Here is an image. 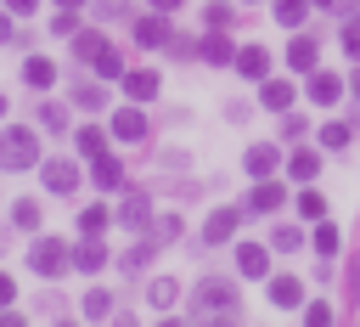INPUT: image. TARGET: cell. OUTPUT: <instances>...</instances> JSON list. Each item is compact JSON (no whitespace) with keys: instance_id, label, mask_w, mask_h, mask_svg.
<instances>
[{"instance_id":"6da1fadb","label":"cell","mask_w":360,"mask_h":327,"mask_svg":"<svg viewBox=\"0 0 360 327\" xmlns=\"http://www.w3.org/2000/svg\"><path fill=\"white\" fill-rule=\"evenodd\" d=\"M28 164H39V141H34V130L11 124L0 135V169H28Z\"/></svg>"},{"instance_id":"7a4b0ae2","label":"cell","mask_w":360,"mask_h":327,"mask_svg":"<svg viewBox=\"0 0 360 327\" xmlns=\"http://www.w3.org/2000/svg\"><path fill=\"white\" fill-rule=\"evenodd\" d=\"M191 310H197V316H214V310L236 316V288H231V282H202L197 299H191Z\"/></svg>"},{"instance_id":"3957f363","label":"cell","mask_w":360,"mask_h":327,"mask_svg":"<svg viewBox=\"0 0 360 327\" xmlns=\"http://www.w3.org/2000/svg\"><path fill=\"white\" fill-rule=\"evenodd\" d=\"M68 259H73V254H68L56 237H39V242H34V254H28V265H34L39 276H62V271H68Z\"/></svg>"},{"instance_id":"277c9868","label":"cell","mask_w":360,"mask_h":327,"mask_svg":"<svg viewBox=\"0 0 360 327\" xmlns=\"http://www.w3.org/2000/svg\"><path fill=\"white\" fill-rule=\"evenodd\" d=\"M39 180H45V186H51L56 197H68V192L79 186V169H73L68 158H51V164H39Z\"/></svg>"},{"instance_id":"5b68a950","label":"cell","mask_w":360,"mask_h":327,"mask_svg":"<svg viewBox=\"0 0 360 327\" xmlns=\"http://www.w3.org/2000/svg\"><path fill=\"white\" fill-rule=\"evenodd\" d=\"M112 135L118 141H146V118L135 107H124V113H112Z\"/></svg>"},{"instance_id":"8992f818","label":"cell","mask_w":360,"mask_h":327,"mask_svg":"<svg viewBox=\"0 0 360 327\" xmlns=\"http://www.w3.org/2000/svg\"><path fill=\"white\" fill-rule=\"evenodd\" d=\"M22 79H28L34 90H45V85H56V62H51V56H28V62H22Z\"/></svg>"},{"instance_id":"52a82bcc","label":"cell","mask_w":360,"mask_h":327,"mask_svg":"<svg viewBox=\"0 0 360 327\" xmlns=\"http://www.w3.org/2000/svg\"><path fill=\"white\" fill-rule=\"evenodd\" d=\"M124 90H129L135 101H146V96H158V73H152V68H135V73L124 68Z\"/></svg>"},{"instance_id":"ba28073f","label":"cell","mask_w":360,"mask_h":327,"mask_svg":"<svg viewBox=\"0 0 360 327\" xmlns=\"http://www.w3.org/2000/svg\"><path fill=\"white\" fill-rule=\"evenodd\" d=\"M236 220H242L236 209H214V214H208V226H202V237H208V242H225V237L236 231Z\"/></svg>"},{"instance_id":"9c48e42d","label":"cell","mask_w":360,"mask_h":327,"mask_svg":"<svg viewBox=\"0 0 360 327\" xmlns=\"http://www.w3.org/2000/svg\"><path fill=\"white\" fill-rule=\"evenodd\" d=\"M73 265H79V271H101V265H107V248H101V237H84V242L73 248Z\"/></svg>"},{"instance_id":"30bf717a","label":"cell","mask_w":360,"mask_h":327,"mask_svg":"<svg viewBox=\"0 0 360 327\" xmlns=\"http://www.w3.org/2000/svg\"><path fill=\"white\" fill-rule=\"evenodd\" d=\"M135 39H141V45H169L174 34H169L163 17H141V23H135Z\"/></svg>"},{"instance_id":"8fae6325","label":"cell","mask_w":360,"mask_h":327,"mask_svg":"<svg viewBox=\"0 0 360 327\" xmlns=\"http://www.w3.org/2000/svg\"><path fill=\"white\" fill-rule=\"evenodd\" d=\"M259 101H264L270 113H281V107H292V85H287V79H264V90H259Z\"/></svg>"},{"instance_id":"7c38bea8","label":"cell","mask_w":360,"mask_h":327,"mask_svg":"<svg viewBox=\"0 0 360 327\" xmlns=\"http://www.w3.org/2000/svg\"><path fill=\"white\" fill-rule=\"evenodd\" d=\"M236 68H242L248 79H264V73H270V56H264L259 45H242V56H236Z\"/></svg>"},{"instance_id":"4fadbf2b","label":"cell","mask_w":360,"mask_h":327,"mask_svg":"<svg viewBox=\"0 0 360 327\" xmlns=\"http://www.w3.org/2000/svg\"><path fill=\"white\" fill-rule=\"evenodd\" d=\"M309 101H315V107H332V101H338V73H315V79H309Z\"/></svg>"},{"instance_id":"5bb4252c","label":"cell","mask_w":360,"mask_h":327,"mask_svg":"<svg viewBox=\"0 0 360 327\" xmlns=\"http://www.w3.org/2000/svg\"><path fill=\"white\" fill-rule=\"evenodd\" d=\"M118 220H124V226H135V231H141V226H146V220H152V203H146V197H141V192H135V197H124V209H118Z\"/></svg>"},{"instance_id":"9a60e30c","label":"cell","mask_w":360,"mask_h":327,"mask_svg":"<svg viewBox=\"0 0 360 327\" xmlns=\"http://www.w3.org/2000/svg\"><path fill=\"white\" fill-rule=\"evenodd\" d=\"M287 62H292V68H315V39H309V34H298V39L287 45Z\"/></svg>"},{"instance_id":"2e32d148","label":"cell","mask_w":360,"mask_h":327,"mask_svg":"<svg viewBox=\"0 0 360 327\" xmlns=\"http://www.w3.org/2000/svg\"><path fill=\"white\" fill-rule=\"evenodd\" d=\"M90 164H96V186H118V180H124V164H118V158L101 152V158H90Z\"/></svg>"},{"instance_id":"e0dca14e","label":"cell","mask_w":360,"mask_h":327,"mask_svg":"<svg viewBox=\"0 0 360 327\" xmlns=\"http://www.w3.org/2000/svg\"><path fill=\"white\" fill-rule=\"evenodd\" d=\"M236 265H242V276H264V248L242 242V248H236Z\"/></svg>"},{"instance_id":"ac0fdd59","label":"cell","mask_w":360,"mask_h":327,"mask_svg":"<svg viewBox=\"0 0 360 327\" xmlns=\"http://www.w3.org/2000/svg\"><path fill=\"white\" fill-rule=\"evenodd\" d=\"M79 231H84V237H101V231H107V209H101V203H90V209L79 214Z\"/></svg>"},{"instance_id":"d6986e66","label":"cell","mask_w":360,"mask_h":327,"mask_svg":"<svg viewBox=\"0 0 360 327\" xmlns=\"http://www.w3.org/2000/svg\"><path fill=\"white\" fill-rule=\"evenodd\" d=\"M304 299V288L292 282V276H281V282H270V304H298Z\"/></svg>"},{"instance_id":"ffe728a7","label":"cell","mask_w":360,"mask_h":327,"mask_svg":"<svg viewBox=\"0 0 360 327\" xmlns=\"http://www.w3.org/2000/svg\"><path fill=\"white\" fill-rule=\"evenodd\" d=\"M281 197H287V192H281L276 180H264V186L253 192V209H264V214H270V209H281Z\"/></svg>"},{"instance_id":"44dd1931","label":"cell","mask_w":360,"mask_h":327,"mask_svg":"<svg viewBox=\"0 0 360 327\" xmlns=\"http://www.w3.org/2000/svg\"><path fill=\"white\" fill-rule=\"evenodd\" d=\"M304 11H309V0H276V17H281L287 28H298V23H304Z\"/></svg>"},{"instance_id":"7402d4cb","label":"cell","mask_w":360,"mask_h":327,"mask_svg":"<svg viewBox=\"0 0 360 327\" xmlns=\"http://www.w3.org/2000/svg\"><path fill=\"white\" fill-rule=\"evenodd\" d=\"M73 101H79V107H107V90H101V85H84V79H79Z\"/></svg>"},{"instance_id":"603a6c76","label":"cell","mask_w":360,"mask_h":327,"mask_svg":"<svg viewBox=\"0 0 360 327\" xmlns=\"http://www.w3.org/2000/svg\"><path fill=\"white\" fill-rule=\"evenodd\" d=\"M79 152H84V158H101V152H107V135H101V130H79Z\"/></svg>"},{"instance_id":"cb8c5ba5","label":"cell","mask_w":360,"mask_h":327,"mask_svg":"<svg viewBox=\"0 0 360 327\" xmlns=\"http://www.w3.org/2000/svg\"><path fill=\"white\" fill-rule=\"evenodd\" d=\"M248 169H253V175H270V169H276V147H253V152H248Z\"/></svg>"},{"instance_id":"d4e9b609","label":"cell","mask_w":360,"mask_h":327,"mask_svg":"<svg viewBox=\"0 0 360 327\" xmlns=\"http://www.w3.org/2000/svg\"><path fill=\"white\" fill-rule=\"evenodd\" d=\"M11 220H17L22 231H34V226H39V203H34V197H22V203L11 209Z\"/></svg>"},{"instance_id":"484cf974","label":"cell","mask_w":360,"mask_h":327,"mask_svg":"<svg viewBox=\"0 0 360 327\" xmlns=\"http://www.w3.org/2000/svg\"><path fill=\"white\" fill-rule=\"evenodd\" d=\"M174 299H180V282H169V276H158V282H152V304L163 310V304H174Z\"/></svg>"},{"instance_id":"4316f807","label":"cell","mask_w":360,"mask_h":327,"mask_svg":"<svg viewBox=\"0 0 360 327\" xmlns=\"http://www.w3.org/2000/svg\"><path fill=\"white\" fill-rule=\"evenodd\" d=\"M202 56H208V62H231V39H225V34L202 39Z\"/></svg>"},{"instance_id":"83f0119b","label":"cell","mask_w":360,"mask_h":327,"mask_svg":"<svg viewBox=\"0 0 360 327\" xmlns=\"http://www.w3.org/2000/svg\"><path fill=\"white\" fill-rule=\"evenodd\" d=\"M315 254H321V259H332V254H338V231H332L326 220H321V231H315Z\"/></svg>"},{"instance_id":"f1b7e54d","label":"cell","mask_w":360,"mask_h":327,"mask_svg":"<svg viewBox=\"0 0 360 327\" xmlns=\"http://www.w3.org/2000/svg\"><path fill=\"white\" fill-rule=\"evenodd\" d=\"M39 124H45V130H68V113H62L56 101H45V107H39Z\"/></svg>"},{"instance_id":"f546056e","label":"cell","mask_w":360,"mask_h":327,"mask_svg":"<svg viewBox=\"0 0 360 327\" xmlns=\"http://www.w3.org/2000/svg\"><path fill=\"white\" fill-rule=\"evenodd\" d=\"M107 310H112V293H101V288L84 293V316H107Z\"/></svg>"},{"instance_id":"4dcf8cb0","label":"cell","mask_w":360,"mask_h":327,"mask_svg":"<svg viewBox=\"0 0 360 327\" xmlns=\"http://www.w3.org/2000/svg\"><path fill=\"white\" fill-rule=\"evenodd\" d=\"M321 141H326L332 152H343V147H349V130H343V124H326V130H321Z\"/></svg>"},{"instance_id":"1f68e13d","label":"cell","mask_w":360,"mask_h":327,"mask_svg":"<svg viewBox=\"0 0 360 327\" xmlns=\"http://www.w3.org/2000/svg\"><path fill=\"white\" fill-rule=\"evenodd\" d=\"M343 51H349V56H360V17H349V23H343Z\"/></svg>"},{"instance_id":"d6a6232c","label":"cell","mask_w":360,"mask_h":327,"mask_svg":"<svg viewBox=\"0 0 360 327\" xmlns=\"http://www.w3.org/2000/svg\"><path fill=\"white\" fill-rule=\"evenodd\" d=\"M270 242L287 254V248H298V231H292V226H276V231H270Z\"/></svg>"},{"instance_id":"836d02e7","label":"cell","mask_w":360,"mask_h":327,"mask_svg":"<svg viewBox=\"0 0 360 327\" xmlns=\"http://www.w3.org/2000/svg\"><path fill=\"white\" fill-rule=\"evenodd\" d=\"M225 23H231V6L214 0V6H208V28H225Z\"/></svg>"},{"instance_id":"e575fe53","label":"cell","mask_w":360,"mask_h":327,"mask_svg":"<svg viewBox=\"0 0 360 327\" xmlns=\"http://www.w3.org/2000/svg\"><path fill=\"white\" fill-rule=\"evenodd\" d=\"M292 175L309 180V175H315V152H298V158H292Z\"/></svg>"},{"instance_id":"d590c367","label":"cell","mask_w":360,"mask_h":327,"mask_svg":"<svg viewBox=\"0 0 360 327\" xmlns=\"http://www.w3.org/2000/svg\"><path fill=\"white\" fill-rule=\"evenodd\" d=\"M298 209H304L309 220H315V214H326V203H321V192H304V197H298Z\"/></svg>"},{"instance_id":"8d00e7d4","label":"cell","mask_w":360,"mask_h":327,"mask_svg":"<svg viewBox=\"0 0 360 327\" xmlns=\"http://www.w3.org/2000/svg\"><path fill=\"white\" fill-rule=\"evenodd\" d=\"M146 259H152V248H129V254H124V259H118V265H124V271H141V265H146Z\"/></svg>"},{"instance_id":"74e56055","label":"cell","mask_w":360,"mask_h":327,"mask_svg":"<svg viewBox=\"0 0 360 327\" xmlns=\"http://www.w3.org/2000/svg\"><path fill=\"white\" fill-rule=\"evenodd\" d=\"M304 316H309V321H315V327H326V321H332V310H326V304H321V299H315V304H309V310H304Z\"/></svg>"},{"instance_id":"f35d334b","label":"cell","mask_w":360,"mask_h":327,"mask_svg":"<svg viewBox=\"0 0 360 327\" xmlns=\"http://www.w3.org/2000/svg\"><path fill=\"white\" fill-rule=\"evenodd\" d=\"M11 299H17V288H11V276H0V310H6Z\"/></svg>"},{"instance_id":"ab89813d","label":"cell","mask_w":360,"mask_h":327,"mask_svg":"<svg viewBox=\"0 0 360 327\" xmlns=\"http://www.w3.org/2000/svg\"><path fill=\"white\" fill-rule=\"evenodd\" d=\"M6 6H11V11H17V17H28V11H34V6H39V0H6Z\"/></svg>"},{"instance_id":"60d3db41","label":"cell","mask_w":360,"mask_h":327,"mask_svg":"<svg viewBox=\"0 0 360 327\" xmlns=\"http://www.w3.org/2000/svg\"><path fill=\"white\" fill-rule=\"evenodd\" d=\"M152 6H158V11H174V6H180V0H152Z\"/></svg>"},{"instance_id":"b9f144b4","label":"cell","mask_w":360,"mask_h":327,"mask_svg":"<svg viewBox=\"0 0 360 327\" xmlns=\"http://www.w3.org/2000/svg\"><path fill=\"white\" fill-rule=\"evenodd\" d=\"M6 34H11V23H6V17H0V39H6Z\"/></svg>"},{"instance_id":"7bdbcfd3","label":"cell","mask_w":360,"mask_h":327,"mask_svg":"<svg viewBox=\"0 0 360 327\" xmlns=\"http://www.w3.org/2000/svg\"><path fill=\"white\" fill-rule=\"evenodd\" d=\"M354 96H360V73H354Z\"/></svg>"},{"instance_id":"ee69618b","label":"cell","mask_w":360,"mask_h":327,"mask_svg":"<svg viewBox=\"0 0 360 327\" xmlns=\"http://www.w3.org/2000/svg\"><path fill=\"white\" fill-rule=\"evenodd\" d=\"M56 6H79V0H56Z\"/></svg>"},{"instance_id":"f6af8a7d","label":"cell","mask_w":360,"mask_h":327,"mask_svg":"<svg viewBox=\"0 0 360 327\" xmlns=\"http://www.w3.org/2000/svg\"><path fill=\"white\" fill-rule=\"evenodd\" d=\"M0 113H6V96H0Z\"/></svg>"},{"instance_id":"bcb514c9","label":"cell","mask_w":360,"mask_h":327,"mask_svg":"<svg viewBox=\"0 0 360 327\" xmlns=\"http://www.w3.org/2000/svg\"><path fill=\"white\" fill-rule=\"evenodd\" d=\"M321 6H332V0H321Z\"/></svg>"}]
</instances>
